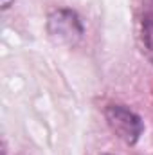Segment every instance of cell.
Returning a JSON list of instances; mask_svg holds the SVG:
<instances>
[{
  "label": "cell",
  "mask_w": 153,
  "mask_h": 155,
  "mask_svg": "<svg viewBox=\"0 0 153 155\" xmlns=\"http://www.w3.org/2000/svg\"><path fill=\"white\" fill-rule=\"evenodd\" d=\"M105 117L114 134L126 144H135L144 132V123L141 116L124 105H108L105 110Z\"/></svg>",
  "instance_id": "obj_1"
},
{
  "label": "cell",
  "mask_w": 153,
  "mask_h": 155,
  "mask_svg": "<svg viewBox=\"0 0 153 155\" xmlns=\"http://www.w3.org/2000/svg\"><path fill=\"white\" fill-rule=\"evenodd\" d=\"M141 22H142V38L153 51V0H144Z\"/></svg>",
  "instance_id": "obj_3"
},
{
  "label": "cell",
  "mask_w": 153,
  "mask_h": 155,
  "mask_svg": "<svg viewBox=\"0 0 153 155\" xmlns=\"http://www.w3.org/2000/svg\"><path fill=\"white\" fill-rule=\"evenodd\" d=\"M13 2H15V0H2V9H7Z\"/></svg>",
  "instance_id": "obj_4"
},
{
  "label": "cell",
  "mask_w": 153,
  "mask_h": 155,
  "mask_svg": "<svg viewBox=\"0 0 153 155\" xmlns=\"http://www.w3.org/2000/svg\"><path fill=\"white\" fill-rule=\"evenodd\" d=\"M49 33L58 41H76L83 35V25L77 15L70 9H60L49 18Z\"/></svg>",
  "instance_id": "obj_2"
}]
</instances>
